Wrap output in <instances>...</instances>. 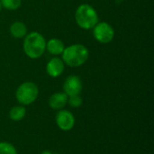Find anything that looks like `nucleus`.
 Returning <instances> with one entry per match:
<instances>
[{
    "mask_svg": "<svg viewBox=\"0 0 154 154\" xmlns=\"http://www.w3.org/2000/svg\"><path fill=\"white\" fill-rule=\"evenodd\" d=\"M68 96L64 92H57L51 96L49 106L54 110H61L68 103Z\"/></svg>",
    "mask_w": 154,
    "mask_h": 154,
    "instance_id": "1a4fd4ad",
    "label": "nucleus"
},
{
    "mask_svg": "<svg viewBox=\"0 0 154 154\" xmlns=\"http://www.w3.org/2000/svg\"><path fill=\"white\" fill-rule=\"evenodd\" d=\"M46 50V41L44 37L37 32H32L27 34L23 42V51L31 59L40 58Z\"/></svg>",
    "mask_w": 154,
    "mask_h": 154,
    "instance_id": "f03ea898",
    "label": "nucleus"
},
{
    "mask_svg": "<svg viewBox=\"0 0 154 154\" xmlns=\"http://www.w3.org/2000/svg\"><path fill=\"white\" fill-rule=\"evenodd\" d=\"M92 29L95 39L101 43H108L115 37L113 27L106 22L97 23Z\"/></svg>",
    "mask_w": 154,
    "mask_h": 154,
    "instance_id": "39448f33",
    "label": "nucleus"
},
{
    "mask_svg": "<svg viewBox=\"0 0 154 154\" xmlns=\"http://www.w3.org/2000/svg\"><path fill=\"white\" fill-rule=\"evenodd\" d=\"M46 49L51 54L57 56L63 52L65 47H64L63 42L60 39L53 38L48 41V42L46 43Z\"/></svg>",
    "mask_w": 154,
    "mask_h": 154,
    "instance_id": "9d476101",
    "label": "nucleus"
},
{
    "mask_svg": "<svg viewBox=\"0 0 154 154\" xmlns=\"http://www.w3.org/2000/svg\"><path fill=\"white\" fill-rule=\"evenodd\" d=\"M46 71L51 78H58L64 71V62L61 59L55 57L49 60L46 65Z\"/></svg>",
    "mask_w": 154,
    "mask_h": 154,
    "instance_id": "6e6552de",
    "label": "nucleus"
},
{
    "mask_svg": "<svg viewBox=\"0 0 154 154\" xmlns=\"http://www.w3.org/2000/svg\"><path fill=\"white\" fill-rule=\"evenodd\" d=\"M26 115V110L23 106H15L9 111V117L11 120L18 122L21 121Z\"/></svg>",
    "mask_w": 154,
    "mask_h": 154,
    "instance_id": "f8f14e48",
    "label": "nucleus"
},
{
    "mask_svg": "<svg viewBox=\"0 0 154 154\" xmlns=\"http://www.w3.org/2000/svg\"><path fill=\"white\" fill-rule=\"evenodd\" d=\"M63 89L68 97L79 95L82 90V82L78 76L71 75L66 79L63 84Z\"/></svg>",
    "mask_w": 154,
    "mask_h": 154,
    "instance_id": "0eeeda50",
    "label": "nucleus"
},
{
    "mask_svg": "<svg viewBox=\"0 0 154 154\" xmlns=\"http://www.w3.org/2000/svg\"><path fill=\"white\" fill-rule=\"evenodd\" d=\"M82 98L79 95H75V96H71L68 97V103L71 107L74 108H78L82 105Z\"/></svg>",
    "mask_w": 154,
    "mask_h": 154,
    "instance_id": "2eb2a0df",
    "label": "nucleus"
},
{
    "mask_svg": "<svg viewBox=\"0 0 154 154\" xmlns=\"http://www.w3.org/2000/svg\"><path fill=\"white\" fill-rule=\"evenodd\" d=\"M39 96V88L33 82H24L21 84L16 92L15 98L23 106H29L32 104Z\"/></svg>",
    "mask_w": 154,
    "mask_h": 154,
    "instance_id": "20e7f679",
    "label": "nucleus"
},
{
    "mask_svg": "<svg viewBox=\"0 0 154 154\" xmlns=\"http://www.w3.org/2000/svg\"><path fill=\"white\" fill-rule=\"evenodd\" d=\"M62 60L71 68L82 66L88 59V50L82 44H72L64 49Z\"/></svg>",
    "mask_w": 154,
    "mask_h": 154,
    "instance_id": "f257e3e1",
    "label": "nucleus"
},
{
    "mask_svg": "<svg viewBox=\"0 0 154 154\" xmlns=\"http://www.w3.org/2000/svg\"><path fill=\"white\" fill-rule=\"evenodd\" d=\"M75 20L78 25L85 30L92 29L98 23V15L97 11L90 5H80L75 14Z\"/></svg>",
    "mask_w": 154,
    "mask_h": 154,
    "instance_id": "7ed1b4c3",
    "label": "nucleus"
},
{
    "mask_svg": "<svg viewBox=\"0 0 154 154\" xmlns=\"http://www.w3.org/2000/svg\"><path fill=\"white\" fill-rule=\"evenodd\" d=\"M1 8H2V5H1V3H0V11H1Z\"/></svg>",
    "mask_w": 154,
    "mask_h": 154,
    "instance_id": "f3484780",
    "label": "nucleus"
},
{
    "mask_svg": "<svg viewBox=\"0 0 154 154\" xmlns=\"http://www.w3.org/2000/svg\"><path fill=\"white\" fill-rule=\"evenodd\" d=\"M10 32L14 38H23L26 35L27 32V28L25 24L22 22H14L11 24L10 26Z\"/></svg>",
    "mask_w": 154,
    "mask_h": 154,
    "instance_id": "9b49d317",
    "label": "nucleus"
},
{
    "mask_svg": "<svg viewBox=\"0 0 154 154\" xmlns=\"http://www.w3.org/2000/svg\"><path fill=\"white\" fill-rule=\"evenodd\" d=\"M41 154H55L54 152H51V151H43L42 152Z\"/></svg>",
    "mask_w": 154,
    "mask_h": 154,
    "instance_id": "dca6fc26",
    "label": "nucleus"
},
{
    "mask_svg": "<svg viewBox=\"0 0 154 154\" xmlns=\"http://www.w3.org/2000/svg\"><path fill=\"white\" fill-rule=\"evenodd\" d=\"M0 154H17V151L13 144L6 142H1Z\"/></svg>",
    "mask_w": 154,
    "mask_h": 154,
    "instance_id": "4468645a",
    "label": "nucleus"
},
{
    "mask_svg": "<svg viewBox=\"0 0 154 154\" xmlns=\"http://www.w3.org/2000/svg\"><path fill=\"white\" fill-rule=\"evenodd\" d=\"M0 3L7 10H16L21 5V0H0Z\"/></svg>",
    "mask_w": 154,
    "mask_h": 154,
    "instance_id": "ddd939ff",
    "label": "nucleus"
},
{
    "mask_svg": "<svg viewBox=\"0 0 154 154\" xmlns=\"http://www.w3.org/2000/svg\"><path fill=\"white\" fill-rule=\"evenodd\" d=\"M56 124L62 131H69L75 125V117L68 110H59L56 115Z\"/></svg>",
    "mask_w": 154,
    "mask_h": 154,
    "instance_id": "423d86ee",
    "label": "nucleus"
}]
</instances>
